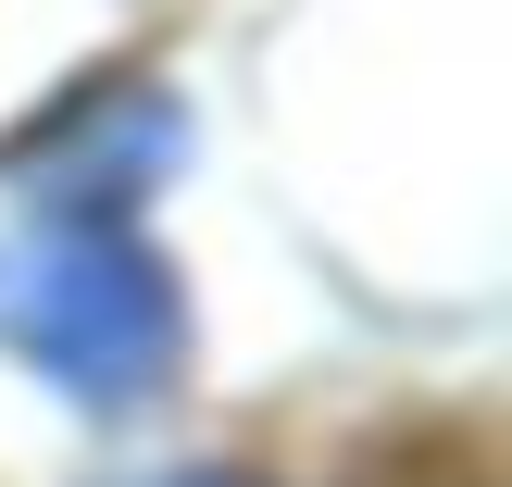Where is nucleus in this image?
Here are the masks:
<instances>
[{"label": "nucleus", "instance_id": "1", "mask_svg": "<svg viewBox=\"0 0 512 487\" xmlns=\"http://www.w3.org/2000/svg\"><path fill=\"white\" fill-rule=\"evenodd\" d=\"M0 338L75 400H150L188 350V313H175V275L150 263L138 225L75 213L25 250L13 300H0Z\"/></svg>", "mask_w": 512, "mask_h": 487}, {"label": "nucleus", "instance_id": "2", "mask_svg": "<svg viewBox=\"0 0 512 487\" xmlns=\"http://www.w3.org/2000/svg\"><path fill=\"white\" fill-rule=\"evenodd\" d=\"M138 487H238V475H138Z\"/></svg>", "mask_w": 512, "mask_h": 487}]
</instances>
